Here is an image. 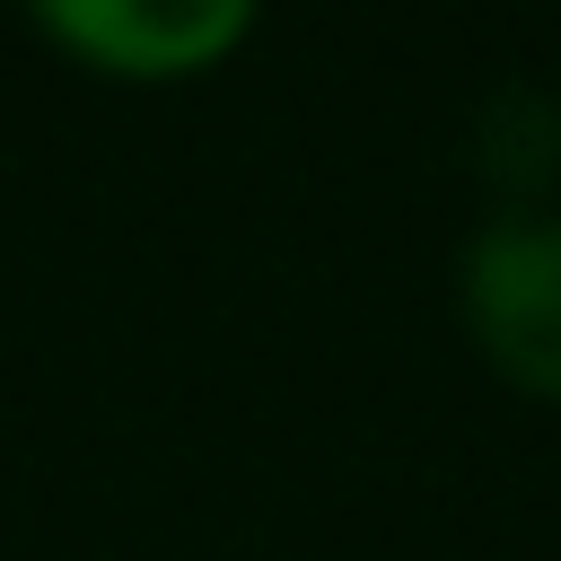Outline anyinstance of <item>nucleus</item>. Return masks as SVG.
<instances>
[{"label":"nucleus","mask_w":561,"mask_h":561,"mask_svg":"<svg viewBox=\"0 0 561 561\" xmlns=\"http://www.w3.org/2000/svg\"><path fill=\"white\" fill-rule=\"evenodd\" d=\"M456 307L473 351L535 403H561V219L500 210L456 263Z\"/></svg>","instance_id":"f257e3e1"},{"label":"nucleus","mask_w":561,"mask_h":561,"mask_svg":"<svg viewBox=\"0 0 561 561\" xmlns=\"http://www.w3.org/2000/svg\"><path fill=\"white\" fill-rule=\"evenodd\" d=\"M26 26L114 88H175L210 79L228 53L254 44V0H35Z\"/></svg>","instance_id":"f03ea898"}]
</instances>
